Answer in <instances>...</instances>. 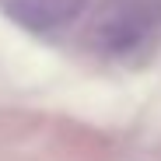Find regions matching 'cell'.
Returning <instances> with one entry per match:
<instances>
[{"label": "cell", "instance_id": "6da1fadb", "mask_svg": "<svg viewBox=\"0 0 161 161\" xmlns=\"http://www.w3.org/2000/svg\"><path fill=\"white\" fill-rule=\"evenodd\" d=\"M158 25V4L154 0H116L95 25V39L105 53H126L140 46Z\"/></svg>", "mask_w": 161, "mask_h": 161}]
</instances>
